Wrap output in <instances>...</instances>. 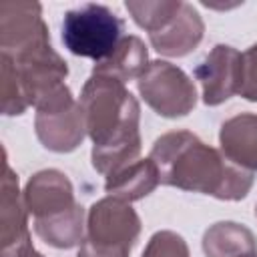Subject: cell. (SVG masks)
<instances>
[{
  "label": "cell",
  "mask_w": 257,
  "mask_h": 257,
  "mask_svg": "<svg viewBox=\"0 0 257 257\" xmlns=\"http://www.w3.org/2000/svg\"><path fill=\"white\" fill-rule=\"evenodd\" d=\"M151 159L163 185L211 195L221 201H241L253 187V173L233 165L221 149H213L189 131L161 135Z\"/></svg>",
  "instance_id": "cell-1"
},
{
  "label": "cell",
  "mask_w": 257,
  "mask_h": 257,
  "mask_svg": "<svg viewBox=\"0 0 257 257\" xmlns=\"http://www.w3.org/2000/svg\"><path fill=\"white\" fill-rule=\"evenodd\" d=\"M80 110L92 141V167L100 175L133 163L141 155V106L124 82L92 74L80 90Z\"/></svg>",
  "instance_id": "cell-2"
},
{
  "label": "cell",
  "mask_w": 257,
  "mask_h": 257,
  "mask_svg": "<svg viewBox=\"0 0 257 257\" xmlns=\"http://www.w3.org/2000/svg\"><path fill=\"white\" fill-rule=\"evenodd\" d=\"M124 22L102 4H82L62 20V42L68 52L94 62L104 60L122 40Z\"/></svg>",
  "instance_id": "cell-3"
},
{
  "label": "cell",
  "mask_w": 257,
  "mask_h": 257,
  "mask_svg": "<svg viewBox=\"0 0 257 257\" xmlns=\"http://www.w3.org/2000/svg\"><path fill=\"white\" fill-rule=\"evenodd\" d=\"M34 128L38 141L48 151L70 153L80 147L86 135L84 116L66 84H60L36 106Z\"/></svg>",
  "instance_id": "cell-4"
},
{
  "label": "cell",
  "mask_w": 257,
  "mask_h": 257,
  "mask_svg": "<svg viewBox=\"0 0 257 257\" xmlns=\"http://www.w3.org/2000/svg\"><path fill=\"white\" fill-rule=\"evenodd\" d=\"M137 88L143 100L165 118L187 116L197 104L195 82L183 68L165 60H153L137 80Z\"/></svg>",
  "instance_id": "cell-5"
},
{
  "label": "cell",
  "mask_w": 257,
  "mask_h": 257,
  "mask_svg": "<svg viewBox=\"0 0 257 257\" xmlns=\"http://www.w3.org/2000/svg\"><path fill=\"white\" fill-rule=\"evenodd\" d=\"M10 58L18 72L26 102L34 108L64 84V78L68 76L66 60L50 46V42L22 50Z\"/></svg>",
  "instance_id": "cell-6"
},
{
  "label": "cell",
  "mask_w": 257,
  "mask_h": 257,
  "mask_svg": "<svg viewBox=\"0 0 257 257\" xmlns=\"http://www.w3.org/2000/svg\"><path fill=\"white\" fill-rule=\"evenodd\" d=\"M141 233V219L137 211L116 197H104L88 209L86 239L104 247L131 249Z\"/></svg>",
  "instance_id": "cell-7"
},
{
  "label": "cell",
  "mask_w": 257,
  "mask_h": 257,
  "mask_svg": "<svg viewBox=\"0 0 257 257\" xmlns=\"http://www.w3.org/2000/svg\"><path fill=\"white\" fill-rule=\"evenodd\" d=\"M50 42L38 2H4L0 6V48L14 56L38 44Z\"/></svg>",
  "instance_id": "cell-8"
},
{
  "label": "cell",
  "mask_w": 257,
  "mask_h": 257,
  "mask_svg": "<svg viewBox=\"0 0 257 257\" xmlns=\"http://www.w3.org/2000/svg\"><path fill=\"white\" fill-rule=\"evenodd\" d=\"M195 78L201 82L203 102L217 106L239 94L241 86V52L227 44H217L195 66Z\"/></svg>",
  "instance_id": "cell-9"
},
{
  "label": "cell",
  "mask_w": 257,
  "mask_h": 257,
  "mask_svg": "<svg viewBox=\"0 0 257 257\" xmlns=\"http://www.w3.org/2000/svg\"><path fill=\"white\" fill-rule=\"evenodd\" d=\"M0 239L2 257H28L32 247L28 231V209L18 191V177L4 163L2 201H0Z\"/></svg>",
  "instance_id": "cell-10"
},
{
  "label": "cell",
  "mask_w": 257,
  "mask_h": 257,
  "mask_svg": "<svg viewBox=\"0 0 257 257\" xmlns=\"http://www.w3.org/2000/svg\"><path fill=\"white\" fill-rule=\"evenodd\" d=\"M24 205L34 219H46L64 211H70L78 203L74 201V189L68 177L56 169H44L34 173L24 187Z\"/></svg>",
  "instance_id": "cell-11"
},
{
  "label": "cell",
  "mask_w": 257,
  "mask_h": 257,
  "mask_svg": "<svg viewBox=\"0 0 257 257\" xmlns=\"http://www.w3.org/2000/svg\"><path fill=\"white\" fill-rule=\"evenodd\" d=\"M205 34V22L201 14L187 2H183L177 16L159 32L149 34L153 48L163 56H185L199 46Z\"/></svg>",
  "instance_id": "cell-12"
},
{
  "label": "cell",
  "mask_w": 257,
  "mask_h": 257,
  "mask_svg": "<svg viewBox=\"0 0 257 257\" xmlns=\"http://www.w3.org/2000/svg\"><path fill=\"white\" fill-rule=\"evenodd\" d=\"M221 153L245 171H257V114L241 112L227 118L219 131Z\"/></svg>",
  "instance_id": "cell-13"
},
{
  "label": "cell",
  "mask_w": 257,
  "mask_h": 257,
  "mask_svg": "<svg viewBox=\"0 0 257 257\" xmlns=\"http://www.w3.org/2000/svg\"><path fill=\"white\" fill-rule=\"evenodd\" d=\"M159 183H161L159 169L155 161L149 157V159H137L106 175L104 191L108 193V197H116L120 201L133 203L153 193Z\"/></svg>",
  "instance_id": "cell-14"
},
{
  "label": "cell",
  "mask_w": 257,
  "mask_h": 257,
  "mask_svg": "<svg viewBox=\"0 0 257 257\" xmlns=\"http://www.w3.org/2000/svg\"><path fill=\"white\" fill-rule=\"evenodd\" d=\"M203 251L207 257H253L257 255V239L241 223L219 221L205 231Z\"/></svg>",
  "instance_id": "cell-15"
},
{
  "label": "cell",
  "mask_w": 257,
  "mask_h": 257,
  "mask_svg": "<svg viewBox=\"0 0 257 257\" xmlns=\"http://www.w3.org/2000/svg\"><path fill=\"white\" fill-rule=\"evenodd\" d=\"M149 52L145 42L139 36H122L116 48L100 62H94L92 74H102L116 78L120 82L141 78V74L149 66Z\"/></svg>",
  "instance_id": "cell-16"
},
{
  "label": "cell",
  "mask_w": 257,
  "mask_h": 257,
  "mask_svg": "<svg viewBox=\"0 0 257 257\" xmlns=\"http://www.w3.org/2000/svg\"><path fill=\"white\" fill-rule=\"evenodd\" d=\"M34 231L50 247H56V249L76 247L82 243L84 209L76 205L70 211L58 213L46 219H34Z\"/></svg>",
  "instance_id": "cell-17"
},
{
  "label": "cell",
  "mask_w": 257,
  "mask_h": 257,
  "mask_svg": "<svg viewBox=\"0 0 257 257\" xmlns=\"http://www.w3.org/2000/svg\"><path fill=\"white\" fill-rule=\"evenodd\" d=\"M183 0H126L124 8L149 34L163 30L181 10Z\"/></svg>",
  "instance_id": "cell-18"
},
{
  "label": "cell",
  "mask_w": 257,
  "mask_h": 257,
  "mask_svg": "<svg viewBox=\"0 0 257 257\" xmlns=\"http://www.w3.org/2000/svg\"><path fill=\"white\" fill-rule=\"evenodd\" d=\"M2 62V82H0V96H2V112L6 116H14V114H22L28 108L18 72L14 68V62L8 54L0 56Z\"/></svg>",
  "instance_id": "cell-19"
},
{
  "label": "cell",
  "mask_w": 257,
  "mask_h": 257,
  "mask_svg": "<svg viewBox=\"0 0 257 257\" xmlns=\"http://www.w3.org/2000/svg\"><path fill=\"white\" fill-rule=\"evenodd\" d=\"M141 257H191L187 241L175 231H157Z\"/></svg>",
  "instance_id": "cell-20"
},
{
  "label": "cell",
  "mask_w": 257,
  "mask_h": 257,
  "mask_svg": "<svg viewBox=\"0 0 257 257\" xmlns=\"http://www.w3.org/2000/svg\"><path fill=\"white\" fill-rule=\"evenodd\" d=\"M239 94L245 100L257 102V42L241 54V86Z\"/></svg>",
  "instance_id": "cell-21"
},
{
  "label": "cell",
  "mask_w": 257,
  "mask_h": 257,
  "mask_svg": "<svg viewBox=\"0 0 257 257\" xmlns=\"http://www.w3.org/2000/svg\"><path fill=\"white\" fill-rule=\"evenodd\" d=\"M128 253H131V249H122V247H104V245L90 243L88 239H82L76 257H128Z\"/></svg>",
  "instance_id": "cell-22"
},
{
  "label": "cell",
  "mask_w": 257,
  "mask_h": 257,
  "mask_svg": "<svg viewBox=\"0 0 257 257\" xmlns=\"http://www.w3.org/2000/svg\"><path fill=\"white\" fill-rule=\"evenodd\" d=\"M28 257H44V255H42V253H38V251H36V249H32V251H30V255H28Z\"/></svg>",
  "instance_id": "cell-23"
},
{
  "label": "cell",
  "mask_w": 257,
  "mask_h": 257,
  "mask_svg": "<svg viewBox=\"0 0 257 257\" xmlns=\"http://www.w3.org/2000/svg\"><path fill=\"white\" fill-rule=\"evenodd\" d=\"M255 217H257V205H255Z\"/></svg>",
  "instance_id": "cell-24"
},
{
  "label": "cell",
  "mask_w": 257,
  "mask_h": 257,
  "mask_svg": "<svg viewBox=\"0 0 257 257\" xmlns=\"http://www.w3.org/2000/svg\"><path fill=\"white\" fill-rule=\"evenodd\" d=\"M253 257H257V255H253Z\"/></svg>",
  "instance_id": "cell-25"
}]
</instances>
